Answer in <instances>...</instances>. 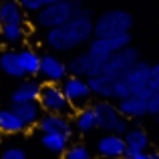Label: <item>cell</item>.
<instances>
[{
    "label": "cell",
    "instance_id": "6da1fadb",
    "mask_svg": "<svg viewBox=\"0 0 159 159\" xmlns=\"http://www.w3.org/2000/svg\"><path fill=\"white\" fill-rule=\"evenodd\" d=\"M91 36H93V20H91V16L73 14V18H69L65 24L51 28L47 32V44L58 52H66L89 43Z\"/></svg>",
    "mask_w": 159,
    "mask_h": 159
},
{
    "label": "cell",
    "instance_id": "7a4b0ae2",
    "mask_svg": "<svg viewBox=\"0 0 159 159\" xmlns=\"http://www.w3.org/2000/svg\"><path fill=\"white\" fill-rule=\"evenodd\" d=\"M133 28V16L131 12L113 8L107 10L93 22V36H117L131 32Z\"/></svg>",
    "mask_w": 159,
    "mask_h": 159
},
{
    "label": "cell",
    "instance_id": "3957f363",
    "mask_svg": "<svg viewBox=\"0 0 159 159\" xmlns=\"http://www.w3.org/2000/svg\"><path fill=\"white\" fill-rule=\"evenodd\" d=\"M73 14H75L73 2L70 0H58V2H52L36 12V24L40 28L51 30V28L65 24L69 18H73Z\"/></svg>",
    "mask_w": 159,
    "mask_h": 159
},
{
    "label": "cell",
    "instance_id": "277c9868",
    "mask_svg": "<svg viewBox=\"0 0 159 159\" xmlns=\"http://www.w3.org/2000/svg\"><path fill=\"white\" fill-rule=\"evenodd\" d=\"M139 48L135 47H125L121 48V51L113 52L111 57L105 58V62H103V70L101 75H109V77H121V75H125L129 69H131L133 65H135L137 61H139Z\"/></svg>",
    "mask_w": 159,
    "mask_h": 159
},
{
    "label": "cell",
    "instance_id": "5b68a950",
    "mask_svg": "<svg viewBox=\"0 0 159 159\" xmlns=\"http://www.w3.org/2000/svg\"><path fill=\"white\" fill-rule=\"evenodd\" d=\"M39 103L43 107V111L47 113H58V115H69L73 105L69 103V99L65 97L61 87H57V83H47L40 87Z\"/></svg>",
    "mask_w": 159,
    "mask_h": 159
},
{
    "label": "cell",
    "instance_id": "8992f818",
    "mask_svg": "<svg viewBox=\"0 0 159 159\" xmlns=\"http://www.w3.org/2000/svg\"><path fill=\"white\" fill-rule=\"evenodd\" d=\"M149 70H151V65L139 58L127 73L121 75L125 79V83H127L131 95H141L145 99L151 97V91H149Z\"/></svg>",
    "mask_w": 159,
    "mask_h": 159
},
{
    "label": "cell",
    "instance_id": "52a82bcc",
    "mask_svg": "<svg viewBox=\"0 0 159 159\" xmlns=\"http://www.w3.org/2000/svg\"><path fill=\"white\" fill-rule=\"evenodd\" d=\"M131 44V34H117V36H95L89 43V54H93L95 58H107L113 52L121 51V48Z\"/></svg>",
    "mask_w": 159,
    "mask_h": 159
},
{
    "label": "cell",
    "instance_id": "ba28073f",
    "mask_svg": "<svg viewBox=\"0 0 159 159\" xmlns=\"http://www.w3.org/2000/svg\"><path fill=\"white\" fill-rule=\"evenodd\" d=\"M61 89H62L65 97L69 99V103L73 107L85 105V103L89 101V97L93 95V93H91V89H89L87 79L85 77H75V75L62 79V87H61Z\"/></svg>",
    "mask_w": 159,
    "mask_h": 159
},
{
    "label": "cell",
    "instance_id": "9c48e42d",
    "mask_svg": "<svg viewBox=\"0 0 159 159\" xmlns=\"http://www.w3.org/2000/svg\"><path fill=\"white\" fill-rule=\"evenodd\" d=\"M93 111H95V119H97V127L103 129V131H107V133H113L117 121L123 117L119 113V109H117V105L109 103L107 99L95 103V105H93Z\"/></svg>",
    "mask_w": 159,
    "mask_h": 159
},
{
    "label": "cell",
    "instance_id": "30bf717a",
    "mask_svg": "<svg viewBox=\"0 0 159 159\" xmlns=\"http://www.w3.org/2000/svg\"><path fill=\"white\" fill-rule=\"evenodd\" d=\"M66 73H69L66 65L61 61V58H57L54 54H43V57H40L39 75L44 79V81L58 83V81H62V79L66 77Z\"/></svg>",
    "mask_w": 159,
    "mask_h": 159
},
{
    "label": "cell",
    "instance_id": "8fae6325",
    "mask_svg": "<svg viewBox=\"0 0 159 159\" xmlns=\"http://www.w3.org/2000/svg\"><path fill=\"white\" fill-rule=\"evenodd\" d=\"M117 109L125 119H141L147 115V99L141 95H129L125 99H119Z\"/></svg>",
    "mask_w": 159,
    "mask_h": 159
},
{
    "label": "cell",
    "instance_id": "7c38bea8",
    "mask_svg": "<svg viewBox=\"0 0 159 159\" xmlns=\"http://www.w3.org/2000/svg\"><path fill=\"white\" fill-rule=\"evenodd\" d=\"M39 129L43 133H61L65 137L73 135V127H70L66 115H58V113H47L39 119Z\"/></svg>",
    "mask_w": 159,
    "mask_h": 159
},
{
    "label": "cell",
    "instance_id": "4fadbf2b",
    "mask_svg": "<svg viewBox=\"0 0 159 159\" xmlns=\"http://www.w3.org/2000/svg\"><path fill=\"white\" fill-rule=\"evenodd\" d=\"M125 149H127V145H125L123 135H117V133H109V135L101 137L97 143V151L103 157H111V159L123 157Z\"/></svg>",
    "mask_w": 159,
    "mask_h": 159
},
{
    "label": "cell",
    "instance_id": "5bb4252c",
    "mask_svg": "<svg viewBox=\"0 0 159 159\" xmlns=\"http://www.w3.org/2000/svg\"><path fill=\"white\" fill-rule=\"evenodd\" d=\"M12 111L18 115V119L22 121L26 127L39 123V119L43 117V107L39 101H22V103H12Z\"/></svg>",
    "mask_w": 159,
    "mask_h": 159
},
{
    "label": "cell",
    "instance_id": "9a60e30c",
    "mask_svg": "<svg viewBox=\"0 0 159 159\" xmlns=\"http://www.w3.org/2000/svg\"><path fill=\"white\" fill-rule=\"evenodd\" d=\"M93 66H95V57L89 52H83V54H77V57H73L69 61V65H66V69H69L70 75H75V77H91V73H93Z\"/></svg>",
    "mask_w": 159,
    "mask_h": 159
},
{
    "label": "cell",
    "instance_id": "2e32d148",
    "mask_svg": "<svg viewBox=\"0 0 159 159\" xmlns=\"http://www.w3.org/2000/svg\"><path fill=\"white\" fill-rule=\"evenodd\" d=\"M0 70L6 73L8 77L12 79H22L24 77V70L20 66V58L16 51H4L0 54Z\"/></svg>",
    "mask_w": 159,
    "mask_h": 159
},
{
    "label": "cell",
    "instance_id": "e0dca14e",
    "mask_svg": "<svg viewBox=\"0 0 159 159\" xmlns=\"http://www.w3.org/2000/svg\"><path fill=\"white\" fill-rule=\"evenodd\" d=\"M89 89L93 95L101 99H113V77L109 75H95V77H87Z\"/></svg>",
    "mask_w": 159,
    "mask_h": 159
},
{
    "label": "cell",
    "instance_id": "ac0fdd59",
    "mask_svg": "<svg viewBox=\"0 0 159 159\" xmlns=\"http://www.w3.org/2000/svg\"><path fill=\"white\" fill-rule=\"evenodd\" d=\"M40 87L36 81H24L12 91L10 99L12 103H22V101H39V95H40Z\"/></svg>",
    "mask_w": 159,
    "mask_h": 159
},
{
    "label": "cell",
    "instance_id": "d6986e66",
    "mask_svg": "<svg viewBox=\"0 0 159 159\" xmlns=\"http://www.w3.org/2000/svg\"><path fill=\"white\" fill-rule=\"evenodd\" d=\"M22 22V6L16 0H2L0 2V24Z\"/></svg>",
    "mask_w": 159,
    "mask_h": 159
},
{
    "label": "cell",
    "instance_id": "ffe728a7",
    "mask_svg": "<svg viewBox=\"0 0 159 159\" xmlns=\"http://www.w3.org/2000/svg\"><path fill=\"white\" fill-rule=\"evenodd\" d=\"M26 125L12 109H0V133H20Z\"/></svg>",
    "mask_w": 159,
    "mask_h": 159
},
{
    "label": "cell",
    "instance_id": "44dd1931",
    "mask_svg": "<svg viewBox=\"0 0 159 159\" xmlns=\"http://www.w3.org/2000/svg\"><path fill=\"white\" fill-rule=\"evenodd\" d=\"M18 58H20V66H22L24 75H39V69H40V54L32 48H24V51L18 52Z\"/></svg>",
    "mask_w": 159,
    "mask_h": 159
},
{
    "label": "cell",
    "instance_id": "7402d4cb",
    "mask_svg": "<svg viewBox=\"0 0 159 159\" xmlns=\"http://www.w3.org/2000/svg\"><path fill=\"white\" fill-rule=\"evenodd\" d=\"M123 139H125V145H127V147H131V149H135V151H145V149H147V145H149L147 133H145L143 129H139V127L127 129V133L123 135Z\"/></svg>",
    "mask_w": 159,
    "mask_h": 159
},
{
    "label": "cell",
    "instance_id": "603a6c76",
    "mask_svg": "<svg viewBox=\"0 0 159 159\" xmlns=\"http://www.w3.org/2000/svg\"><path fill=\"white\" fill-rule=\"evenodd\" d=\"M66 141H69V137L61 135V133H43L40 143H43V147L47 149V151L54 153V155H61L66 149Z\"/></svg>",
    "mask_w": 159,
    "mask_h": 159
},
{
    "label": "cell",
    "instance_id": "cb8c5ba5",
    "mask_svg": "<svg viewBox=\"0 0 159 159\" xmlns=\"http://www.w3.org/2000/svg\"><path fill=\"white\" fill-rule=\"evenodd\" d=\"M0 36L4 43L8 44H18L24 39V26L22 22H14V24H0Z\"/></svg>",
    "mask_w": 159,
    "mask_h": 159
},
{
    "label": "cell",
    "instance_id": "d4e9b609",
    "mask_svg": "<svg viewBox=\"0 0 159 159\" xmlns=\"http://www.w3.org/2000/svg\"><path fill=\"white\" fill-rule=\"evenodd\" d=\"M75 127L81 133H89L97 127V119H95V111L93 107L89 109H81V111L75 115Z\"/></svg>",
    "mask_w": 159,
    "mask_h": 159
},
{
    "label": "cell",
    "instance_id": "484cf974",
    "mask_svg": "<svg viewBox=\"0 0 159 159\" xmlns=\"http://www.w3.org/2000/svg\"><path fill=\"white\" fill-rule=\"evenodd\" d=\"M131 95V91H129V87H127V83H125V79L123 77H115L113 79V99H125V97H129Z\"/></svg>",
    "mask_w": 159,
    "mask_h": 159
},
{
    "label": "cell",
    "instance_id": "4316f807",
    "mask_svg": "<svg viewBox=\"0 0 159 159\" xmlns=\"http://www.w3.org/2000/svg\"><path fill=\"white\" fill-rule=\"evenodd\" d=\"M52 2H58V0H20V6L22 10H28V12H39L40 8L48 6Z\"/></svg>",
    "mask_w": 159,
    "mask_h": 159
},
{
    "label": "cell",
    "instance_id": "83f0119b",
    "mask_svg": "<svg viewBox=\"0 0 159 159\" xmlns=\"http://www.w3.org/2000/svg\"><path fill=\"white\" fill-rule=\"evenodd\" d=\"M66 159H91V151L85 145H73L66 149Z\"/></svg>",
    "mask_w": 159,
    "mask_h": 159
},
{
    "label": "cell",
    "instance_id": "f1b7e54d",
    "mask_svg": "<svg viewBox=\"0 0 159 159\" xmlns=\"http://www.w3.org/2000/svg\"><path fill=\"white\" fill-rule=\"evenodd\" d=\"M149 91L151 93L159 91V62L151 65V70H149Z\"/></svg>",
    "mask_w": 159,
    "mask_h": 159
},
{
    "label": "cell",
    "instance_id": "f546056e",
    "mask_svg": "<svg viewBox=\"0 0 159 159\" xmlns=\"http://www.w3.org/2000/svg\"><path fill=\"white\" fill-rule=\"evenodd\" d=\"M2 159H26V153L20 147H10L2 153Z\"/></svg>",
    "mask_w": 159,
    "mask_h": 159
},
{
    "label": "cell",
    "instance_id": "4dcf8cb0",
    "mask_svg": "<svg viewBox=\"0 0 159 159\" xmlns=\"http://www.w3.org/2000/svg\"><path fill=\"white\" fill-rule=\"evenodd\" d=\"M127 129H129L127 119H125V117H121V119L117 121V125H115V129H113V133H117V135H125V133H127Z\"/></svg>",
    "mask_w": 159,
    "mask_h": 159
},
{
    "label": "cell",
    "instance_id": "1f68e13d",
    "mask_svg": "<svg viewBox=\"0 0 159 159\" xmlns=\"http://www.w3.org/2000/svg\"><path fill=\"white\" fill-rule=\"evenodd\" d=\"M131 159H159V153H147V151H139V153H135Z\"/></svg>",
    "mask_w": 159,
    "mask_h": 159
},
{
    "label": "cell",
    "instance_id": "d6a6232c",
    "mask_svg": "<svg viewBox=\"0 0 159 159\" xmlns=\"http://www.w3.org/2000/svg\"><path fill=\"white\" fill-rule=\"evenodd\" d=\"M157 93H159V91H157ZM155 117H157V121H159V113H157V115H155Z\"/></svg>",
    "mask_w": 159,
    "mask_h": 159
}]
</instances>
